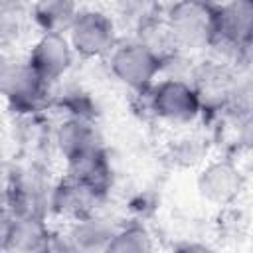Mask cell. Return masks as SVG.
I'll return each mask as SVG.
<instances>
[{
    "instance_id": "6",
    "label": "cell",
    "mask_w": 253,
    "mask_h": 253,
    "mask_svg": "<svg viewBox=\"0 0 253 253\" xmlns=\"http://www.w3.org/2000/svg\"><path fill=\"white\" fill-rule=\"evenodd\" d=\"M65 38L83 59H103L119 42L115 20L99 8H79Z\"/></svg>"
},
{
    "instance_id": "3",
    "label": "cell",
    "mask_w": 253,
    "mask_h": 253,
    "mask_svg": "<svg viewBox=\"0 0 253 253\" xmlns=\"http://www.w3.org/2000/svg\"><path fill=\"white\" fill-rule=\"evenodd\" d=\"M0 99L18 115H38L45 111L49 101V85H45L26 57L0 53Z\"/></svg>"
},
{
    "instance_id": "11",
    "label": "cell",
    "mask_w": 253,
    "mask_h": 253,
    "mask_svg": "<svg viewBox=\"0 0 253 253\" xmlns=\"http://www.w3.org/2000/svg\"><path fill=\"white\" fill-rule=\"evenodd\" d=\"M53 148L65 166L103 150V138L95 126V121L87 119H63L53 128Z\"/></svg>"
},
{
    "instance_id": "7",
    "label": "cell",
    "mask_w": 253,
    "mask_h": 253,
    "mask_svg": "<svg viewBox=\"0 0 253 253\" xmlns=\"http://www.w3.org/2000/svg\"><path fill=\"white\" fill-rule=\"evenodd\" d=\"M196 190L206 204L231 208L245 190V176L233 158H208L198 168Z\"/></svg>"
},
{
    "instance_id": "14",
    "label": "cell",
    "mask_w": 253,
    "mask_h": 253,
    "mask_svg": "<svg viewBox=\"0 0 253 253\" xmlns=\"http://www.w3.org/2000/svg\"><path fill=\"white\" fill-rule=\"evenodd\" d=\"M79 0H34L32 20L42 34H65L75 14Z\"/></svg>"
},
{
    "instance_id": "2",
    "label": "cell",
    "mask_w": 253,
    "mask_h": 253,
    "mask_svg": "<svg viewBox=\"0 0 253 253\" xmlns=\"http://www.w3.org/2000/svg\"><path fill=\"white\" fill-rule=\"evenodd\" d=\"M174 51L192 55L211 47L215 12L204 0H172L162 14Z\"/></svg>"
},
{
    "instance_id": "15",
    "label": "cell",
    "mask_w": 253,
    "mask_h": 253,
    "mask_svg": "<svg viewBox=\"0 0 253 253\" xmlns=\"http://www.w3.org/2000/svg\"><path fill=\"white\" fill-rule=\"evenodd\" d=\"M156 247L152 231L142 221H130L125 225H117L107 251L111 253H144Z\"/></svg>"
},
{
    "instance_id": "18",
    "label": "cell",
    "mask_w": 253,
    "mask_h": 253,
    "mask_svg": "<svg viewBox=\"0 0 253 253\" xmlns=\"http://www.w3.org/2000/svg\"><path fill=\"white\" fill-rule=\"evenodd\" d=\"M204 2H206L213 12H219V10L231 6V4H235V2H239V0H204Z\"/></svg>"
},
{
    "instance_id": "19",
    "label": "cell",
    "mask_w": 253,
    "mask_h": 253,
    "mask_svg": "<svg viewBox=\"0 0 253 253\" xmlns=\"http://www.w3.org/2000/svg\"><path fill=\"white\" fill-rule=\"evenodd\" d=\"M0 208H6V176H0Z\"/></svg>"
},
{
    "instance_id": "1",
    "label": "cell",
    "mask_w": 253,
    "mask_h": 253,
    "mask_svg": "<svg viewBox=\"0 0 253 253\" xmlns=\"http://www.w3.org/2000/svg\"><path fill=\"white\" fill-rule=\"evenodd\" d=\"M136 97L142 101V111L148 117L176 130L190 128L204 117L200 97L190 79L158 77Z\"/></svg>"
},
{
    "instance_id": "9",
    "label": "cell",
    "mask_w": 253,
    "mask_h": 253,
    "mask_svg": "<svg viewBox=\"0 0 253 253\" xmlns=\"http://www.w3.org/2000/svg\"><path fill=\"white\" fill-rule=\"evenodd\" d=\"M117 229V223H113L109 217L101 215L99 211H93L89 215L63 221L61 229H55L53 239V251H83V253H95V251H107V245Z\"/></svg>"
},
{
    "instance_id": "13",
    "label": "cell",
    "mask_w": 253,
    "mask_h": 253,
    "mask_svg": "<svg viewBox=\"0 0 253 253\" xmlns=\"http://www.w3.org/2000/svg\"><path fill=\"white\" fill-rule=\"evenodd\" d=\"M166 160L176 168H200L210 158V144L206 136L180 128L168 142H166Z\"/></svg>"
},
{
    "instance_id": "10",
    "label": "cell",
    "mask_w": 253,
    "mask_h": 253,
    "mask_svg": "<svg viewBox=\"0 0 253 253\" xmlns=\"http://www.w3.org/2000/svg\"><path fill=\"white\" fill-rule=\"evenodd\" d=\"M75 57L65 34H40L26 55L36 75L49 87L59 83L71 71Z\"/></svg>"
},
{
    "instance_id": "12",
    "label": "cell",
    "mask_w": 253,
    "mask_h": 253,
    "mask_svg": "<svg viewBox=\"0 0 253 253\" xmlns=\"http://www.w3.org/2000/svg\"><path fill=\"white\" fill-rule=\"evenodd\" d=\"M55 229L49 225L47 217H14L6 251H53Z\"/></svg>"
},
{
    "instance_id": "4",
    "label": "cell",
    "mask_w": 253,
    "mask_h": 253,
    "mask_svg": "<svg viewBox=\"0 0 253 253\" xmlns=\"http://www.w3.org/2000/svg\"><path fill=\"white\" fill-rule=\"evenodd\" d=\"M53 182L38 162L14 166L6 174V210L12 217H47Z\"/></svg>"
},
{
    "instance_id": "5",
    "label": "cell",
    "mask_w": 253,
    "mask_h": 253,
    "mask_svg": "<svg viewBox=\"0 0 253 253\" xmlns=\"http://www.w3.org/2000/svg\"><path fill=\"white\" fill-rule=\"evenodd\" d=\"M105 59L111 75L134 95L162 75V57L136 38L119 40Z\"/></svg>"
},
{
    "instance_id": "8",
    "label": "cell",
    "mask_w": 253,
    "mask_h": 253,
    "mask_svg": "<svg viewBox=\"0 0 253 253\" xmlns=\"http://www.w3.org/2000/svg\"><path fill=\"white\" fill-rule=\"evenodd\" d=\"M105 198H107V194L99 192L97 188L89 186L87 182L65 172L51 186L49 217H55L63 223V221H71V219L89 215L93 211H99Z\"/></svg>"
},
{
    "instance_id": "16",
    "label": "cell",
    "mask_w": 253,
    "mask_h": 253,
    "mask_svg": "<svg viewBox=\"0 0 253 253\" xmlns=\"http://www.w3.org/2000/svg\"><path fill=\"white\" fill-rule=\"evenodd\" d=\"M121 14L130 18L136 28L156 16V0H119Z\"/></svg>"
},
{
    "instance_id": "17",
    "label": "cell",
    "mask_w": 253,
    "mask_h": 253,
    "mask_svg": "<svg viewBox=\"0 0 253 253\" xmlns=\"http://www.w3.org/2000/svg\"><path fill=\"white\" fill-rule=\"evenodd\" d=\"M14 217L6 208H0V251H6L8 247V237H10V229H12Z\"/></svg>"
}]
</instances>
